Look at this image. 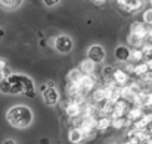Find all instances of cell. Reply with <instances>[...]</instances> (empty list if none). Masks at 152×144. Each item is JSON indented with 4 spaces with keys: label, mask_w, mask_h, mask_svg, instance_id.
I'll use <instances>...</instances> for the list:
<instances>
[{
    "label": "cell",
    "mask_w": 152,
    "mask_h": 144,
    "mask_svg": "<svg viewBox=\"0 0 152 144\" xmlns=\"http://www.w3.org/2000/svg\"><path fill=\"white\" fill-rule=\"evenodd\" d=\"M6 119H7V122L12 127L19 128V130H24V128H27V127H30L33 124L34 115H33V110L28 106H25V104H16V106H12L7 110Z\"/></svg>",
    "instance_id": "1"
},
{
    "label": "cell",
    "mask_w": 152,
    "mask_h": 144,
    "mask_svg": "<svg viewBox=\"0 0 152 144\" xmlns=\"http://www.w3.org/2000/svg\"><path fill=\"white\" fill-rule=\"evenodd\" d=\"M53 46H55V48H56L58 53L65 54V53H69V51L72 50L74 41H72V38H71L69 35H66V34H61V35H58V37L55 38Z\"/></svg>",
    "instance_id": "2"
},
{
    "label": "cell",
    "mask_w": 152,
    "mask_h": 144,
    "mask_svg": "<svg viewBox=\"0 0 152 144\" xmlns=\"http://www.w3.org/2000/svg\"><path fill=\"white\" fill-rule=\"evenodd\" d=\"M83 106H84V104H80V103H77L75 100L69 98L68 103L65 104V113H66V116H68V118H75V116L83 115Z\"/></svg>",
    "instance_id": "3"
},
{
    "label": "cell",
    "mask_w": 152,
    "mask_h": 144,
    "mask_svg": "<svg viewBox=\"0 0 152 144\" xmlns=\"http://www.w3.org/2000/svg\"><path fill=\"white\" fill-rule=\"evenodd\" d=\"M87 57L92 59L95 63H101L105 59V48L102 47L101 44H93L90 46L87 50Z\"/></svg>",
    "instance_id": "4"
},
{
    "label": "cell",
    "mask_w": 152,
    "mask_h": 144,
    "mask_svg": "<svg viewBox=\"0 0 152 144\" xmlns=\"http://www.w3.org/2000/svg\"><path fill=\"white\" fill-rule=\"evenodd\" d=\"M130 34L134 37H139L142 40H146L148 38V28H146L145 22H139V21L133 22L130 25Z\"/></svg>",
    "instance_id": "5"
},
{
    "label": "cell",
    "mask_w": 152,
    "mask_h": 144,
    "mask_svg": "<svg viewBox=\"0 0 152 144\" xmlns=\"http://www.w3.org/2000/svg\"><path fill=\"white\" fill-rule=\"evenodd\" d=\"M43 100L48 106H55L59 101V93L56 87H48V90L43 93Z\"/></svg>",
    "instance_id": "6"
},
{
    "label": "cell",
    "mask_w": 152,
    "mask_h": 144,
    "mask_svg": "<svg viewBox=\"0 0 152 144\" xmlns=\"http://www.w3.org/2000/svg\"><path fill=\"white\" fill-rule=\"evenodd\" d=\"M66 94L69 98H74V97H80V96H86L83 87L80 82H68L66 84Z\"/></svg>",
    "instance_id": "7"
},
{
    "label": "cell",
    "mask_w": 152,
    "mask_h": 144,
    "mask_svg": "<svg viewBox=\"0 0 152 144\" xmlns=\"http://www.w3.org/2000/svg\"><path fill=\"white\" fill-rule=\"evenodd\" d=\"M80 84H81V87H83L84 93L87 94L89 91L95 90L96 78H95V75H93V74H84V75H83V78H81V81H80Z\"/></svg>",
    "instance_id": "8"
},
{
    "label": "cell",
    "mask_w": 152,
    "mask_h": 144,
    "mask_svg": "<svg viewBox=\"0 0 152 144\" xmlns=\"http://www.w3.org/2000/svg\"><path fill=\"white\" fill-rule=\"evenodd\" d=\"M112 80H114L120 87H123V85H127V84H129L130 77H129V74L126 72V69H115V71H114V75H112Z\"/></svg>",
    "instance_id": "9"
},
{
    "label": "cell",
    "mask_w": 152,
    "mask_h": 144,
    "mask_svg": "<svg viewBox=\"0 0 152 144\" xmlns=\"http://www.w3.org/2000/svg\"><path fill=\"white\" fill-rule=\"evenodd\" d=\"M68 140L72 144H80L84 141V134L81 131V128H71L68 131Z\"/></svg>",
    "instance_id": "10"
},
{
    "label": "cell",
    "mask_w": 152,
    "mask_h": 144,
    "mask_svg": "<svg viewBox=\"0 0 152 144\" xmlns=\"http://www.w3.org/2000/svg\"><path fill=\"white\" fill-rule=\"evenodd\" d=\"M130 54H132V50L127 47V46H118L114 51V56L117 60L120 62H127L130 59Z\"/></svg>",
    "instance_id": "11"
},
{
    "label": "cell",
    "mask_w": 152,
    "mask_h": 144,
    "mask_svg": "<svg viewBox=\"0 0 152 144\" xmlns=\"http://www.w3.org/2000/svg\"><path fill=\"white\" fill-rule=\"evenodd\" d=\"M143 113H145L143 107H140V106H133V107H130V109H129V112H127V116H126V118H127V119H130L132 122H136V121L142 119Z\"/></svg>",
    "instance_id": "12"
},
{
    "label": "cell",
    "mask_w": 152,
    "mask_h": 144,
    "mask_svg": "<svg viewBox=\"0 0 152 144\" xmlns=\"http://www.w3.org/2000/svg\"><path fill=\"white\" fill-rule=\"evenodd\" d=\"M114 109H115V103H112L111 100H105L103 104L101 106V116H112L114 113Z\"/></svg>",
    "instance_id": "13"
},
{
    "label": "cell",
    "mask_w": 152,
    "mask_h": 144,
    "mask_svg": "<svg viewBox=\"0 0 152 144\" xmlns=\"http://www.w3.org/2000/svg\"><path fill=\"white\" fill-rule=\"evenodd\" d=\"M95 62L92 60V59H84V60H81V63H80V69H81V72L83 74H93L95 72Z\"/></svg>",
    "instance_id": "14"
},
{
    "label": "cell",
    "mask_w": 152,
    "mask_h": 144,
    "mask_svg": "<svg viewBox=\"0 0 152 144\" xmlns=\"http://www.w3.org/2000/svg\"><path fill=\"white\" fill-rule=\"evenodd\" d=\"M83 75H84V74L81 72L80 68H74V69H71V71L68 72L66 80H68V82H80L81 78H83Z\"/></svg>",
    "instance_id": "15"
},
{
    "label": "cell",
    "mask_w": 152,
    "mask_h": 144,
    "mask_svg": "<svg viewBox=\"0 0 152 144\" xmlns=\"http://www.w3.org/2000/svg\"><path fill=\"white\" fill-rule=\"evenodd\" d=\"M109 127H112V118H109V116H101L99 119H98V131H106V130H109Z\"/></svg>",
    "instance_id": "16"
},
{
    "label": "cell",
    "mask_w": 152,
    "mask_h": 144,
    "mask_svg": "<svg viewBox=\"0 0 152 144\" xmlns=\"http://www.w3.org/2000/svg\"><path fill=\"white\" fill-rule=\"evenodd\" d=\"M22 3V0H0V7L6 9V10H13L16 7H19Z\"/></svg>",
    "instance_id": "17"
},
{
    "label": "cell",
    "mask_w": 152,
    "mask_h": 144,
    "mask_svg": "<svg viewBox=\"0 0 152 144\" xmlns=\"http://www.w3.org/2000/svg\"><path fill=\"white\" fill-rule=\"evenodd\" d=\"M146 59V54L143 53V50L139 48H132V54H130V60L134 63V62H143Z\"/></svg>",
    "instance_id": "18"
},
{
    "label": "cell",
    "mask_w": 152,
    "mask_h": 144,
    "mask_svg": "<svg viewBox=\"0 0 152 144\" xmlns=\"http://www.w3.org/2000/svg\"><path fill=\"white\" fill-rule=\"evenodd\" d=\"M142 6H143V0H129L127 1V6L124 7V10L126 12H136Z\"/></svg>",
    "instance_id": "19"
},
{
    "label": "cell",
    "mask_w": 152,
    "mask_h": 144,
    "mask_svg": "<svg viewBox=\"0 0 152 144\" xmlns=\"http://www.w3.org/2000/svg\"><path fill=\"white\" fill-rule=\"evenodd\" d=\"M92 98H93V101H95V103H103V101L106 100L105 88H103V87H101V88L93 90V93H92Z\"/></svg>",
    "instance_id": "20"
},
{
    "label": "cell",
    "mask_w": 152,
    "mask_h": 144,
    "mask_svg": "<svg viewBox=\"0 0 152 144\" xmlns=\"http://www.w3.org/2000/svg\"><path fill=\"white\" fill-rule=\"evenodd\" d=\"M148 71H151V69H149L148 62H139V63L136 65V68H134V75L140 78V77H142V75H145Z\"/></svg>",
    "instance_id": "21"
},
{
    "label": "cell",
    "mask_w": 152,
    "mask_h": 144,
    "mask_svg": "<svg viewBox=\"0 0 152 144\" xmlns=\"http://www.w3.org/2000/svg\"><path fill=\"white\" fill-rule=\"evenodd\" d=\"M127 43H129L130 46H133V48H139V47L143 46L145 40H142V38H139V37H134V35H132V34H129V37H127Z\"/></svg>",
    "instance_id": "22"
},
{
    "label": "cell",
    "mask_w": 152,
    "mask_h": 144,
    "mask_svg": "<svg viewBox=\"0 0 152 144\" xmlns=\"http://www.w3.org/2000/svg\"><path fill=\"white\" fill-rule=\"evenodd\" d=\"M126 122H127L126 116H123V118H112V128H115V130L126 128Z\"/></svg>",
    "instance_id": "23"
},
{
    "label": "cell",
    "mask_w": 152,
    "mask_h": 144,
    "mask_svg": "<svg viewBox=\"0 0 152 144\" xmlns=\"http://www.w3.org/2000/svg\"><path fill=\"white\" fill-rule=\"evenodd\" d=\"M10 82H9V80L7 78H3L1 81H0V93H3V94H10Z\"/></svg>",
    "instance_id": "24"
},
{
    "label": "cell",
    "mask_w": 152,
    "mask_h": 144,
    "mask_svg": "<svg viewBox=\"0 0 152 144\" xmlns=\"http://www.w3.org/2000/svg\"><path fill=\"white\" fill-rule=\"evenodd\" d=\"M142 50H143V53L146 54V57L149 59L152 57V41L151 40H145V43H143V46H142Z\"/></svg>",
    "instance_id": "25"
},
{
    "label": "cell",
    "mask_w": 152,
    "mask_h": 144,
    "mask_svg": "<svg viewBox=\"0 0 152 144\" xmlns=\"http://www.w3.org/2000/svg\"><path fill=\"white\" fill-rule=\"evenodd\" d=\"M143 22L148 24V25H152V7L146 9L143 12Z\"/></svg>",
    "instance_id": "26"
},
{
    "label": "cell",
    "mask_w": 152,
    "mask_h": 144,
    "mask_svg": "<svg viewBox=\"0 0 152 144\" xmlns=\"http://www.w3.org/2000/svg\"><path fill=\"white\" fill-rule=\"evenodd\" d=\"M114 68H111V66H106V68H103V77L106 78V81L108 80H112V75H114Z\"/></svg>",
    "instance_id": "27"
},
{
    "label": "cell",
    "mask_w": 152,
    "mask_h": 144,
    "mask_svg": "<svg viewBox=\"0 0 152 144\" xmlns=\"http://www.w3.org/2000/svg\"><path fill=\"white\" fill-rule=\"evenodd\" d=\"M134 68H136V65L132 62V63H127L124 69H126V72H127L129 75H134Z\"/></svg>",
    "instance_id": "28"
},
{
    "label": "cell",
    "mask_w": 152,
    "mask_h": 144,
    "mask_svg": "<svg viewBox=\"0 0 152 144\" xmlns=\"http://www.w3.org/2000/svg\"><path fill=\"white\" fill-rule=\"evenodd\" d=\"M59 1H61V0H43V3H45L48 7H53V6H56Z\"/></svg>",
    "instance_id": "29"
},
{
    "label": "cell",
    "mask_w": 152,
    "mask_h": 144,
    "mask_svg": "<svg viewBox=\"0 0 152 144\" xmlns=\"http://www.w3.org/2000/svg\"><path fill=\"white\" fill-rule=\"evenodd\" d=\"M117 1V4H118V7H121V9H124L126 6H127V1L129 0H115Z\"/></svg>",
    "instance_id": "30"
},
{
    "label": "cell",
    "mask_w": 152,
    "mask_h": 144,
    "mask_svg": "<svg viewBox=\"0 0 152 144\" xmlns=\"http://www.w3.org/2000/svg\"><path fill=\"white\" fill-rule=\"evenodd\" d=\"M6 68H7V63H6V60L0 57V71H4Z\"/></svg>",
    "instance_id": "31"
},
{
    "label": "cell",
    "mask_w": 152,
    "mask_h": 144,
    "mask_svg": "<svg viewBox=\"0 0 152 144\" xmlns=\"http://www.w3.org/2000/svg\"><path fill=\"white\" fill-rule=\"evenodd\" d=\"M3 144H16V141L12 140V138H6V140L3 141Z\"/></svg>",
    "instance_id": "32"
},
{
    "label": "cell",
    "mask_w": 152,
    "mask_h": 144,
    "mask_svg": "<svg viewBox=\"0 0 152 144\" xmlns=\"http://www.w3.org/2000/svg\"><path fill=\"white\" fill-rule=\"evenodd\" d=\"M146 40H151L152 41V25H151V28L148 30V38H146Z\"/></svg>",
    "instance_id": "33"
},
{
    "label": "cell",
    "mask_w": 152,
    "mask_h": 144,
    "mask_svg": "<svg viewBox=\"0 0 152 144\" xmlns=\"http://www.w3.org/2000/svg\"><path fill=\"white\" fill-rule=\"evenodd\" d=\"M149 107H152V90H149Z\"/></svg>",
    "instance_id": "34"
},
{
    "label": "cell",
    "mask_w": 152,
    "mask_h": 144,
    "mask_svg": "<svg viewBox=\"0 0 152 144\" xmlns=\"http://www.w3.org/2000/svg\"><path fill=\"white\" fill-rule=\"evenodd\" d=\"M93 1H95L96 4H103V3H105L106 0H93Z\"/></svg>",
    "instance_id": "35"
},
{
    "label": "cell",
    "mask_w": 152,
    "mask_h": 144,
    "mask_svg": "<svg viewBox=\"0 0 152 144\" xmlns=\"http://www.w3.org/2000/svg\"><path fill=\"white\" fill-rule=\"evenodd\" d=\"M3 35H4V31H3V30H0V40H1V37H3Z\"/></svg>",
    "instance_id": "36"
},
{
    "label": "cell",
    "mask_w": 152,
    "mask_h": 144,
    "mask_svg": "<svg viewBox=\"0 0 152 144\" xmlns=\"http://www.w3.org/2000/svg\"><path fill=\"white\" fill-rule=\"evenodd\" d=\"M3 78H4V75H3V71H0V81H1Z\"/></svg>",
    "instance_id": "37"
},
{
    "label": "cell",
    "mask_w": 152,
    "mask_h": 144,
    "mask_svg": "<svg viewBox=\"0 0 152 144\" xmlns=\"http://www.w3.org/2000/svg\"><path fill=\"white\" fill-rule=\"evenodd\" d=\"M42 144H48V140H46V138H43V140H42Z\"/></svg>",
    "instance_id": "38"
},
{
    "label": "cell",
    "mask_w": 152,
    "mask_h": 144,
    "mask_svg": "<svg viewBox=\"0 0 152 144\" xmlns=\"http://www.w3.org/2000/svg\"><path fill=\"white\" fill-rule=\"evenodd\" d=\"M123 144H132V143H130L129 140H126V141H124V143H123Z\"/></svg>",
    "instance_id": "39"
},
{
    "label": "cell",
    "mask_w": 152,
    "mask_h": 144,
    "mask_svg": "<svg viewBox=\"0 0 152 144\" xmlns=\"http://www.w3.org/2000/svg\"><path fill=\"white\" fill-rule=\"evenodd\" d=\"M149 7H152V0H149Z\"/></svg>",
    "instance_id": "40"
},
{
    "label": "cell",
    "mask_w": 152,
    "mask_h": 144,
    "mask_svg": "<svg viewBox=\"0 0 152 144\" xmlns=\"http://www.w3.org/2000/svg\"><path fill=\"white\" fill-rule=\"evenodd\" d=\"M109 144H118V143H109Z\"/></svg>",
    "instance_id": "41"
}]
</instances>
